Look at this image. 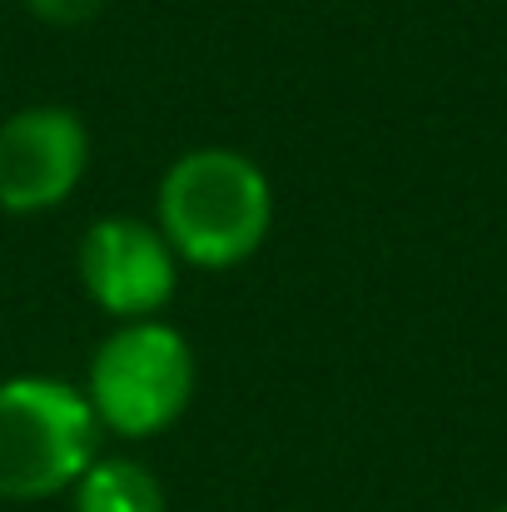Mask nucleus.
I'll list each match as a JSON object with an SVG mask.
<instances>
[{"label":"nucleus","instance_id":"1","mask_svg":"<svg viewBox=\"0 0 507 512\" xmlns=\"http://www.w3.org/2000/svg\"><path fill=\"white\" fill-rule=\"evenodd\" d=\"M274 224L264 170L239 150H189L160 179V234L199 269L244 264Z\"/></svg>","mask_w":507,"mask_h":512},{"label":"nucleus","instance_id":"2","mask_svg":"<svg viewBox=\"0 0 507 512\" xmlns=\"http://www.w3.org/2000/svg\"><path fill=\"white\" fill-rule=\"evenodd\" d=\"M100 418L90 398L60 378L0 383V498L35 503L75 488L95 463Z\"/></svg>","mask_w":507,"mask_h":512},{"label":"nucleus","instance_id":"3","mask_svg":"<svg viewBox=\"0 0 507 512\" xmlns=\"http://www.w3.org/2000/svg\"><path fill=\"white\" fill-rule=\"evenodd\" d=\"M85 398L100 428L120 438L165 433L194 398V348L160 319L120 324L90 358Z\"/></svg>","mask_w":507,"mask_h":512},{"label":"nucleus","instance_id":"4","mask_svg":"<svg viewBox=\"0 0 507 512\" xmlns=\"http://www.w3.org/2000/svg\"><path fill=\"white\" fill-rule=\"evenodd\" d=\"M90 165V135L65 105H30L0 125V209L45 214L75 194Z\"/></svg>","mask_w":507,"mask_h":512},{"label":"nucleus","instance_id":"5","mask_svg":"<svg viewBox=\"0 0 507 512\" xmlns=\"http://www.w3.org/2000/svg\"><path fill=\"white\" fill-rule=\"evenodd\" d=\"M80 284L120 324L155 319L174 294V249L140 219H95L80 239Z\"/></svg>","mask_w":507,"mask_h":512},{"label":"nucleus","instance_id":"6","mask_svg":"<svg viewBox=\"0 0 507 512\" xmlns=\"http://www.w3.org/2000/svg\"><path fill=\"white\" fill-rule=\"evenodd\" d=\"M75 512H165V488L135 458H95L75 483Z\"/></svg>","mask_w":507,"mask_h":512},{"label":"nucleus","instance_id":"7","mask_svg":"<svg viewBox=\"0 0 507 512\" xmlns=\"http://www.w3.org/2000/svg\"><path fill=\"white\" fill-rule=\"evenodd\" d=\"M30 15H40L45 25H85L105 10V0H25Z\"/></svg>","mask_w":507,"mask_h":512},{"label":"nucleus","instance_id":"8","mask_svg":"<svg viewBox=\"0 0 507 512\" xmlns=\"http://www.w3.org/2000/svg\"><path fill=\"white\" fill-rule=\"evenodd\" d=\"M498 512H507V503H503V508H498Z\"/></svg>","mask_w":507,"mask_h":512}]
</instances>
